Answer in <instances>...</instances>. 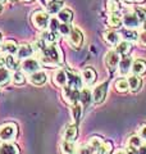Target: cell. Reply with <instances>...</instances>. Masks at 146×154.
<instances>
[{
  "label": "cell",
  "instance_id": "cell-1",
  "mask_svg": "<svg viewBox=\"0 0 146 154\" xmlns=\"http://www.w3.org/2000/svg\"><path fill=\"white\" fill-rule=\"evenodd\" d=\"M38 60L41 64L53 68V67L60 66L63 63V54L55 44H47L40 51V59Z\"/></svg>",
  "mask_w": 146,
  "mask_h": 154
},
{
  "label": "cell",
  "instance_id": "cell-2",
  "mask_svg": "<svg viewBox=\"0 0 146 154\" xmlns=\"http://www.w3.org/2000/svg\"><path fill=\"white\" fill-rule=\"evenodd\" d=\"M18 135V126L14 122H5L0 125V141L11 143Z\"/></svg>",
  "mask_w": 146,
  "mask_h": 154
},
{
  "label": "cell",
  "instance_id": "cell-3",
  "mask_svg": "<svg viewBox=\"0 0 146 154\" xmlns=\"http://www.w3.org/2000/svg\"><path fill=\"white\" fill-rule=\"evenodd\" d=\"M49 22H50V16H49L47 12L38 9V11H35L32 13L31 23L33 25V27L37 28V30H41V31L46 30L49 27Z\"/></svg>",
  "mask_w": 146,
  "mask_h": 154
},
{
  "label": "cell",
  "instance_id": "cell-4",
  "mask_svg": "<svg viewBox=\"0 0 146 154\" xmlns=\"http://www.w3.org/2000/svg\"><path fill=\"white\" fill-rule=\"evenodd\" d=\"M80 94H81V90L78 89H73L71 86L65 85L64 88H62V96H63V100L68 104H75V103H78L80 102Z\"/></svg>",
  "mask_w": 146,
  "mask_h": 154
},
{
  "label": "cell",
  "instance_id": "cell-5",
  "mask_svg": "<svg viewBox=\"0 0 146 154\" xmlns=\"http://www.w3.org/2000/svg\"><path fill=\"white\" fill-rule=\"evenodd\" d=\"M67 85L71 86L73 89H84V80H82V76L78 73V72L73 71L71 68H67Z\"/></svg>",
  "mask_w": 146,
  "mask_h": 154
},
{
  "label": "cell",
  "instance_id": "cell-6",
  "mask_svg": "<svg viewBox=\"0 0 146 154\" xmlns=\"http://www.w3.org/2000/svg\"><path fill=\"white\" fill-rule=\"evenodd\" d=\"M120 57L122 55H119L115 50H109L105 54V57H104V63L106 66V68H108L110 72H113V71H115L117 68H118Z\"/></svg>",
  "mask_w": 146,
  "mask_h": 154
},
{
  "label": "cell",
  "instance_id": "cell-7",
  "mask_svg": "<svg viewBox=\"0 0 146 154\" xmlns=\"http://www.w3.org/2000/svg\"><path fill=\"white\" fill-rule=\"evenodd\" d=\"M40 66H41L40 60L33 59V58H27V59L22 60V63H21L22 71L24 72V73H28V75L35 73V72L40 71Z\"/></svg>",
  "mask_w": 146,
  "mask_h": 154
},
{
  "label": "cell",
  "instance_id": "cell-8",
  "mask_svg": "<svg viewBox=\"0 0 146 154\" xmlns=\"http://www.w3.org/2000/svg\"><path fill=\"white\" fill-rule=\"evenodd\" d=\"M106 93H108V82H103L101 85L96 86L92 91V99H94L95 104H100L104 102L106 98Z\"/></svg>",
  "mask_w": 146,
  "mask_h": 154
},
{
  "label": "cell",
  "instance_id": "cell-9",
  "mask_svg": "<svg viewBox=\"0 0 146 154\" xmlns=\"http://www.w3.org/2000/svg\"><path fill=\"white\" fill-rule=\"evenodd\" d=\"M68 42H69V45L72 48H75V49L81 48L82 42H84V35H82V32L78 28H72L71 33L68 35Z\"/></svg>",
  "mask_w": 146,
  "mask_h": 154
},
{
  "label": "cell",
  "instance_id": "cell-10",
  "mask_svg": "<svg viewBox=\"0 0 146 154\" xmlns=\"http://www.w3.org/2000/svg\"><path fill=\"white\" fill-rule=\"evenodd\" d=\"M81 76H82V80H84V84L86 86L94 85L97 79V75L92 67H86V68H84V71L81 72Z\"/></svg>",
  "mask_w": 146,
  "mask_h": 154
},
{
  "label": "cell",
  "instance_id": "cell-11",
  "mask_svg": "<svg viewBox=\"0 0 146 154\" xmlns=\"http://www.w3.org/2000/svg\"><path fill=\"white\" fill-rule=\"evenodd\" d=\"M132 63H133V59L132 57H129L128 54L127 55H122L120 60H119V73L122 76H126L127 73H129V71L132 69Z\"/></svg>",
  "mask_w": 146,
  "mask_h": 154
},
{
  "label": "cell",
  "instance_id": "cell-12",
  "mask_svg": "<svg viewBox=\"0 0 146 154\" xmlns=\"http://www.w3.org/2000/svg\"><path fill=\"white\" fill-rule=\"evenodd\" d=\"M77 136H78V126L77 123H69L64 128V134H63V137L67 141H76Z\"/></svg>",
  "mask_w": 146,
  "mask_h": 154
},
{
  "label": "cell",
  "instance_id": "cell-13",
  "mask_svg": "<svg viewBox=\"0 0 146 154\" xmlns=\"http://www.w3.org/2000/svg\"><path fill=\"white\" fill-rule=\"evenodd\" d=\"M122 22H123V26L126 28H129V30H135L141 23L135 13H126L124 16L122 17Z\"/></svg>",
  "mask_w": 146,
  "mask_h": 154
},
{
  "label": "cell",
  "instance_id": "cell-14",
  "mask_svg": "<svg viewBox=\"0 0 146 154\" xmlns=\"http://www.w3.org/2000/svg\"><path fill=\"white\" fill-rule=\"evenodd\" d=\"M33 51H35V49H33L32 45H30V44H22V45L18 46L16 57H17V59H19V60H24V59H27V58H30L33 54Z\"/></svg>",
  "mask_w": 146,
  "mask_h": 154
},
{
  "label": "cell",
  "instance_id": "cell-15",
  "mask_svg": "<svg viewBox=\"0 0 146 154\" xmlns=\"http://www.w3.org/2000/svg\"><path fill=\"white\" fill-rule=\"evenodd\" d=\"M53 84L58 88H64L67 85V72L65 69H58L53 75Z\"/></svg>",
  "mask_w": 146,
  "mask_h": 154
},
{
  "label": "cell",
  "instance_id": "cell-16",
  "mask_svg": "<svg viewBox=\"0 0 146 154\" xmlns=\"http://www.w3.org/2000/svg\"><path fill=\"white\" fill-rule=\"evenodd\" d=\"M18 44L14 40H5L2 44V46H0V49H2V53L3 54H5V55H8V54H12V55H14L17 53V50H18Z\"/></svg>",
  "mask_w": 146,
  "mask_h": 154
},
{
  "label": "cell",
  "instance_id": "cell-17",
  "mask_svg": "<svg viewBox=\"0 0 146 154\" xmlns=\"http://www.w3.org/2000/svg\"><path fill=\"white\" fill-rule=\"evenodd\" d=\"M46 80H47V76H46L45 72H42V71H37V72H35V73H31L30 76H28V81L35 86L44 85L46 82Z\"/></svg>",
  "mask_w": 146,
  "mask_h": 154
},
{
  "label": "cell",
  "instance_id": "cell-18",
  "mask_svg": "<svg viewBox=\"0 0 146 154\" xmlns=\"http://www.w3.org/2000/svg\"><path fill=\"white\" fill-rule=\"evenodd\" d=\"M71 113H72L73 122L78 125L81 118H82V113H84V107H82V104L80 102L75 103V104H71Z\"/></svg>",
  "mask_w": 146,
  "mask_h": 154
},
{
  "label": "cell",
  "instance_id": "cell-19",
  "mask_svg": "<svg viewBox=\"0 0 146 154\" xmlns=\"http://www.w3.org/2000/svg\"><path fill=\"white\" fill-rule=\"evenodd\" d=\"M92 102H94V99H92V93H91V90L87 89V88L81 89L80 103L82 104V107H89V105H91Z\"/></svg>",
  "mask_w": 146,
  "mask_h": 154
},
{
  "label": "cell",
  "instance_id": "cell-20",
  "mask_svg": "<svg viewBox=\"0 0 146 154\" xmlns=\"http://www.w3.org/2000/svg\"><path fill=\"white\" fill-rule=\"evenodd\" d=\"M128 85H129V91H132V93H137V91L141 89V85H142V80H141V77L137 76V75H131L128 76Z\"/></svg>",
  "mask_w": 146,
  "mask_h": 154
},
{
  "label": "cell",
  "instance_id": "cell-21",
  "mask_svg": "<svg viewBox=\"0 0 146 154\" xmlns=\"http://www.w3.org/2000/svg\"><path fill=\"white\" fill-rule=\"evenodd\" d=\"M132 73L137 76H144L146 73V62L142 59H136L132 63Z\"/></svg>",
  "mask_w": 146,
  "mask_h": 154
},
{
  "label": "cell",
  "instance_id": "cell-22",
  "mask_svg": "<svg viewBox=\"0 0 146 154\" xmlns=\"http://www.w3.org/2000/svg\"><path fill=\"white\" fill-rule=\"evenodd\" d=\"M46 9L49 14H58L63 9V0H47Z\"/></svg>",
  "mask_w": 146,
  "mask_h": 154
},
{
  "label": "cell",
  "instance_id": "cell-23",
  "mask_svg": "<svg viewBox=\"0 0 146 154\" xmlns=\"http://www.w3.org/2000/svg\"><path fill=\"white\" fill-rule=\"evenodd\" d=\"M103 38L105 40L106 44L115 46L119 42V36L115 31H104L103 32Z\"/></svg>",
  "mask_w": 146,
  "mask_h": 154
},
{
  "label": "cell",
  "instance_id": "cell-24",
  "mask_svg": "<svg viewBox=\"0 0 146 154\" xmlns=\"http://www.w3.org/2000/svg\"><path fill=\"white\" fill-rule=\"evenodd\" d=\"M0 154H19V148L16 144L3 143L0 144Z\"/></svg>",
  "mask_w": 146,
  "mask_h": 154
},
{
  "label": "cell",
  "instance_id": "cell-25",
  "mask_svg": "<svg viewBox=\"0 0 146 154\" xmlns=\"http://www.w3.org/2000/svg\"><path fill=\"white\" fill-rule=\"evenodd\" d=\"M60 153L62 154H77V146L75 145V141L63 140V143L60 144Z\"/></svg>",
  "mask_w": 146,
  "mask_h": 154
},
{
  "label": "cell",
  "instance_id": "cell-26",
  "mask_svg": "<svg viewBox=\"0 0 146 154\" xmlns=\"http://www.w3.org/2000/svg\"><path fill=\"white\" fill-rule=\"evenodd\" d=\"M131 49H132V45H131V42L127 40H123L115 45V51L118 53L119 55H127L131 51Z\"/></svg>",
  "mask_w": 146,
  "mask_h": 154
},
{
  "label": "cell",
  "instance_id": "cell-27",
  "mask_svg": "<svg viewBox=\"0 0 146 154\" xmlns=\"http://www.w3.org/2000/svg\"><path fill=\"white\" fill-rule=\"evenodd\" d=\"M5 67L11 71H18L19 59H17V57H14L12 54L5 55Z\"/></svg>",
  "mask_w": 146,
  "mask_h": 154
},
{
  "label": "cell",
  "instance_id": "cell-28",
  "mask_svg": "<svg viewBox=\"0 0 146 154\" xmlns=\"http://www.w3.org/2000/svg\"><path fill=\"white\" fill-rule=\"evenodd\" d=\"M41 38L46 42V44H55V42L58 41V38H59V36L56 35V32H53L50 30L49 31L44 30L42 33H41Z\"/></svg>",
  "mask_w": 146,
  "mask_h": 154
},
{
  "label": "cell",
  "instance_id": "cell-29",
  "mask_svg": "<svg viewBox=\"0 0 146 154\" xmlns=\"http://www.w3.org/2000/svg\"><path fill=\"white\" fill-rule=\"evenodd\" d=\"M58 19L62 23H71L73 19V12L71 9H62V11L58 13Z\"/></svg>",
  "mask_w": 146,
  "mask_h": 154
},
{
  "label": "cell",
  "instance_id": "cell-30",
  "mask_svg": "<svg viewBox=\"0 0 146 154\" xmlns=\"http://www.w3.org/2000/svg\"><path fill=\"white\" fill-rule=\"evenodd\" d=\"M114 88L120 94L127 93V91L129 90V85H128L127 79H118V80L115 81V84H114Z\"/></svg>",
  "mask_w": 146,
  "mask_h": 154
},
{
  "label": "cell",
  "instance_id": "cell-31",
  "mask_svg": "<svg viewBox=\"0 0 146 154\" xmlns=\"http://www.w3.org/2000/svg\"><path fill=\"white\" fill-rule=\"evenodd\" d=\"M11 80H12L11 69H8L7 67H0V86L7 85Z\"/></svg>",
  "mask_w": 146,
  "mask_h": 154
},
{
  "label": "cell",
  "instance_id": "cell-32",
  "mask_svg": "<svg viewBox=\"0 0 146 154\" xmlns=\"http://www.w3.org/2000/svg\"><path fill=\"white\" fill-rule=\"evenodd\" d=\"M108 23H109V26L115 27V28L123 25V22H122V17L119 16L118 13H110V16L108 17Z\"/></svg>",
  "mask_w": 146,
  "mask_h": 154
},
{
  "label": "cell",
  "instance_id": "cell-33",
  "mask_svg": "<svg viewBox=\"0 0 146 154\" xmlns=\"http://www.w3.org/2000/svg\"><path fill=\"white\" fill-rule=\"evenodd\" d=\"M12 80L16 85L21 86V85H24V82H26V76L21 71H14L12 75Z\"/></svg>",
  "mask_w": 146,
  "mask_h": 154
},
{
  "label": "cell",
  "instance_id": "cell-34",
  "mask_svg": "<svg viewBox=\"0 0 146 154\" xmlns=\"http://www.w3.org/2000/svg\"><path fill=\"white\" fill-rule=\"evenodd\" d=\"M144 139L140 136H137V135H133V136H131V137H128V146H131V148H136V149H138L141 145L144 144Z\"/></svg>",
  "mask_w": 146,
  "mask_h": 154
},
{
  "label": "cell",
  "instance_id": "cell-35",
  "mask_svg": "<svg viewBox=\"0 0 146 154\" xmlns=\"http://www.w3.org/2000/svg\"><path fill=\"white\" fill-rule=\"evenodd\" d=\"M123 37H124V40H127L129 42H132V41H137L138 40V33L136 32L135 30H129V28H127L126 31H123Z\"/></svg>",
  "mask_w": 146,
  "mask_h": 154
},
{
  "label": "cell",
  "instance_id": "cell-36",
  "mask_svg": "<svg viewBox=\"0 0 146 154\" xmlns=\"http://www.w3.org/2000/svg\"><path fill=\"white\" fill-rule=\"evenodd\" d=\"M97 154H111L113 153V144L110 141H104L101 146L96 150Z\"/></svg>",
  "mask_w": 146,
  "mask_h": 154
},
{
  "label": "cell",
  "instance_id": "cell-37",
  "mask_svg": "<svg viewBox=\"0 0 146 154\" xmlns=\"http://www.w3.org/2000/svg\"><path fill=\"white\" fill-rule=\"evenodd\" d=\"M96 150L94 148H92L89 143L87 144H82L77 148V154H95Z\"/></svg>",
  "mask_w": 146,
  "mask_h": 154
},
{
  "label": "cell",
  "instance_id": "cell-38",
  "mask_svg": "<svg viewBox=\"0 0 146 154\" xmlns=\"http://www.w3.org/2000/svg\"><path fill=\"white\" fill-rule=\"evenodd\" d=\"M133 13L136 14V17L138 18V21L141 23L146 22V9L142 7H135L133 8Z\"/></svg>",
  "mask_w": 146,
  "mask_h": 154
},
{
  "label": "cell",
  "instance_id": "cell-39",
  "mask_svg": "<svg viewBox=\"0 0 146 154\" xmlns=\"http://www.w3.org/2000/svg\"><path fill=\"white\" fill-rule=\"evenodd\" d=\"M106 9L109 11V13H118L120 11V5H119L118 2L108 0V3H106Z\"/></svg>",
  "mask_w": 146,
  "mask_h": 154
},
{
  "label": "cell",
  "instance_id": "cell-40",
  "mask_svg": "<svg viewBox=\"0 0 146 154\" xmlns=\"http://www.w3.org/2000/svg\"><path fill=\"white\" fill-rule=\"evenodd\" d=\"M72 26H71V23H60V26H59V28H58V32L60 33L62 36H67L68 37V35L71 33V31H72Z\"/></svg>",
  "mask_w": 146,
  "mask_h": 154
},
{
  "label": "cell",
  "instance_id": "cell-41",
  "mask_svg": "<svg viewBox=\"0 0 146 154\" xmlns=\"http://www.w3.org/2000/svg\"><path fill=\"white\" fill-rule=\"evenodd\" d=\"M103 143H104V140L100 136H92L90 139V141H89V144L95 149V150H97V149L101 146V144H103Z\"/></svg>",
  "mask_w": 146,
  "mask_h": 154
},
{
  "label": "cell",
  "instance_id": "cell-42",
  "mask_svg": "<svg viewBox=\"0 0 146 154\" xmlns=\"http://www.w3.org/2000/svg\"><path fill=\"white\" fill-rule=\"evenodd\" d=\"M60 23L58 18H50V22H49V30L53 32H58V28H59Z\"/></svg>",
  "mask_w": 146,
  "mask_h": 154
},
{
  "label": "cell",
  "instance_id": "cell-43",
  "mask_svg": "<svg viewBox=\"0 0 146 154\" xmlns=\"http://www.w3.org/2000/svg\"><path fill=\"white\" fill-rule=\"evenodd\" d=\"M138 135L144 139V140H146V123H142V125L140 126V128H138Z\"/></svg>",
  "mask_w": 146,
  "mask_h": 154
},
{
  "label": "cell",
  "instance_id": "cell-44",
  "mask_svg": "<svg viewBox=\"0 0 146 154\" xmlns=\"http://www.w3.org/2000/svg\"><path fill=\"white\" fill-rule=\"evenodd\" d=\"M138 40H140V44H141V45L146 46V32H145V31H144L142 33H140Z\"/></svg>",
  "mask_w": 146,
  "mask_h": 154
},
{
  "label": "cell",
  "instance_id": "cell-45",
  "mask_svg": "<svg viewBox=\"0 0 146 154\" xmlns=\"http://www.w3.org/2000/svg\"><path fill=\"white\" fill-rule=\"evenodd\" d=\"M124 154H138V149L128 146V148H127V149H126V150H124Z\"/></svg>",
  "mask_w": 146,
  "mask_h": 154
},
{
  "label": "cell",
  "instance_id": "cell-46",
  "mask_svg": "<svg viewBox=\"0 0 146 154\" xmlns=\"http://www.w3.org/2000/svg\"><path fill=\"white\" fill-rule=\"evenodd\" d=\"M138 154H146V144H142L138 148Z\"/></svg>",
  "mask_w": 146,
  "mask_h": 154
},
{
  "label": "cell",
  "instance_id": "cell-47",
  "mask_svg": "<svg viewBox=\"0 0 146 154\" xmlns=\"http://www.w3.org/2000/svg\"><path fill=\"white\" fill-rule=\"evenodd\" d=\"M127 3H137V4H142V3H145L146 0H126Z\"/></svg>",
  "mask_w": 146,
  "mask_h": 154
},
{
  "label": "cell",
  "instance_id": "cell-48",
  "mask_svg": "<svg viewBox=\"0 0 146 154\" xmlns=\"http://www.w3.org/2000/svg\"><path fill=\"white\" fill-rule=\"evenodd\" d=\"M114 154H124V150H118V152H115Z\"/></svg>",
  "mask_w": 146,
  "mask_h": 154
},
{
  "label": "cell",
  "instance_id": "cell-49",
  "mask_svg": "<svg viewBox=\"0 0 146 154\" xmlns=\"http://www.w3.org/2000/svg\"><path fill=\"white\" fill-rule=\"evenodd\" d=\"M142 30L146 32V22H145V23H142Z\"/></svg>",
  "mask_w": 146,
  "mask_h": 154
},
{
  "label": "cell",
  "instance_id": "cell-50",
  "mask_svg": "<svg viewBox=\"0 0 146 154\" xmlns=\"http://www.w3.org/2000/svg\"><path fill=\"white\" fill-rule=\"evenodd\" d=\"M2 44H3L2 42V33H0V46H2Z\"/></svg>",
  "mask_w": 146,
  "mask_h": 154
},
{
  "label": "cell",
  "instance_id": "cell-51",
  "mask_svg": "<svg viewBox=\"0 0 146 154\" xmlns=\"http://www.w3.org/2000/svg\"><path fill=\"white\" fill-rule=\"evenodd\" d=\"M8 0H0V3H7Z\"/></svg>",
  "mask_w": 146,
  "mask_h": 154
},
{
  "label": "cell",
  "instance_id": "cell-52",
  "mask_svg": "<svg viewBox=\"0 0 146 154\" xmlns=\"http://www.w3.org/2000/svg\"><path fill=\"white\" fill-rule=\"evenodd\" d=\"M24 2H27V3H30V2H32V0H24Z\"/></svg>",
  "mask_w": 146,
  "mask_h": 154
},
{
  "label": "cell",
  "instance_id": "cell-53",
  "mask_svg": "<svg viewBox=\"0 0 146 154\" xmlns=\"http://www.w3.org/2000/svg\"><path fill=\"white\" fill-rule=\"evenodd\" d=\"M0 12H2V3H0Z\"/></svg>",
  "mask_w": 146,
  "mask_h": 154
},
{
  "label": "cell",
  "instance_id": "cell-54",
  "mask_svg": "<svg viewBox=\"0 0 146 154\" xmlns=\"http://www.w3.org/2000/svg\"><path fill=\"white\" fill-rule=\"evenodd\" d=\"M114 2H118V3H119V2H120V0H114Z\"/></svg>",
  "mask_w": 146,
  "mask_h": 154
},
{
  "label": "cell",
  "instance_id": "cell-55",
  "mask_svg": "<svg viewBox=\"0 0 146 154\" xmlns=\"http://www.w3.org/2000/svg\"><path fill=\"white\" fill-rule=\"evenodd\" d=\"M14 2H16V0H14Z\"/></svg>",
  "mask_w": 146,
  "mask_h": 154
}]
</instances>
